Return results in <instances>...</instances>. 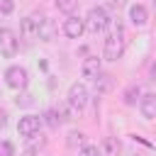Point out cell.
<instances>
[{
  "mask_svg": "<svg viewBox=\"0 0 156 156\" xmlns=\"http://www.w3.org/2000/svg\"><path fill=\"white\" fill-rule=\"evenodd\" d=\"M124 46H127V34H124V27L117 24L107 39H105V46H102V58L105 61H119L122 54H124Z\"/></svg>",
  "mask_w": 156,
  "mask_h": 156,
  "instance_id": "obj_1",
  "label": "cell"
},
{
  "mask_svg": "<svg viewBox=\"0 0 156 156\" xmlns=\"http://www.w3.org/2000/svg\"><path fill=\"white\" fill-rule=\"evenodd\" d=\"M85 32H90V34H100V32H105L107 27H110V15H107V10L105 7H90L88 10V15H85Z\"/></svg>",
  "mask_w": 156,
  "mask_h": 156,
  "instance_id": "obj_2",
  "label": "cell"
},
{
  "mask_svg": "<svg viewBox=\"0 0 156 156\" xmlns=\"http://www.w3.org/2000/svg\"><path fill=\"white\" fill-rule=\"evenodd\" d=\"M5 83H7V88H12V90H24L27 83H29L27 68H22V66H10V68L5 71Z\"/></svg>",
  "mask_w": 156,
  "mask_h": 156,
  "instance_id": "obj_3",
  "label": "cell"
},
{
  "mask_svg": "<svg viewBox=\"0 0 156 156\" xmlns=\"http://www.w3.org/2000/svg\"><path fill=\"white\" fill-rule=\"evenodd\" d=\"M39 132H41V117H37V115H24V117H20V122H17V134H20V136L32 139V136H37Z\"/></svg>",
  "mask_w": 156,
  "mask_h": 156,
  "instance_id": "obj_4",
  "label": "cell"
},
{
  "mask_svg": "<svg viewBox=\"0 0 156 156\" xmlns=\"http://www.w3.org/2000/svg\"><path fill=\"white\" fill-rule=\"evenodd\" d=\"M17 49H20V39H17V34H15L12 29L2 27V29H0V56L12 58V56L17 54Z\"/></svg>",
  "mask_w": 156,
  "mask_h": 156,
  "instance_id": "obj_5",
  "label": "cell"
},
{
  "mask_svg": "<svg viewBox=\"0 0 156 156\" xmlns=\"http://www.w3.org/2000/svg\"><path fill=\"white\" fill-rule=\"evenodd\" d=\"M73 110H83L85 105H88V88H85V83H73L71 88H68V100H66Z\"/></svg>",
  "mask_w": 156,
  "mask_h": 156,
  "instance_id": "obj_6",
  "label": "cell"
},
{
  "mask_svg": "<svg viewBox=\"0 0 156 156\" xmlns=\"http://www.w3.org/2000/svg\"><path fill=\"white\" fill-rule=\"evenodd\" d=\"M85 32V22L76 15H68V20H63V34L68 39H80Z\"/></svg>",
  "mask_w": 156,
  "mask_h": 156,
  "instance_id": "obj_7",
  "label": "cell"
},
{
  "mask_svg": "<svg viewBox=\"0 0 156 156\" xmlns=\"http://www.w3.org/2000/svg\"><path fill=\"white\" fill-rule=\"evenodd\" d=\"M139 110L144 119H156V93H146L139 98Z\"/></svg>",
  "mask_w": 156,
  "mask_h": 156,
  "instance_id": "obj_8",
  "label": "cell"
},
{
  "mask_svg": "<svg viewBox=\"0 0 156 156\" xmlns=\"http://www.w3.org/2000/svg\"><path fill=\"white\" fill-rule=\"evenodd\" d=\"M41 20V17H39ZM39 20L37 17H24L22 22H20V34L24 37V39H37L39 37Z\"/></svg>",
  "mask_w": 156,
  "mask_h": 156,
  "instance_id": "obj_9",
  "label": "cell"
},
{
  "mask_svg": "<svg viewBox=\"0 0 156 156\" xmlns=\"http://www.w3.org/2000/svg\"><path fill=\"white\" fill-rule=\"evenodd\" d=\"M100 71H102V63H100L98 56H88V58L83 61V66H80V73H83V78H88V80H93Z\"/></svg>",
  "mask_w": 156,
  "mask_h": 156,
  "instance_id": "obj_10",
  "label": "cell"
},
{
  "mask_svg": "<svg viewBox=\"0 0 156 156\" xmlns=\"http://www.w3.org/2000/svg\"><path fill=\"white\" fill-rule=\"evenodd\" d=\"M93 85H95V90H98V93H110V90L115 88V76H112V73L100 71V73L93 78Z\"/></svg>",
  "mask_w": 156,
  "mask_h": 156,
  "instance_id": "obj_11",
  "label": "cell"
},
{
  "mask_svg": "<svg viewBox=\"0 0 156 156\" xmlns=\"http://www.w3.org/2000/svg\"><path fill=\"white\" fill-rule=\"evenodd\" d=\"M129 20H132L134 27H144L149 22V10L144 5H132L129 7Z\"/></svg>",
  "mask_w": 156,
  "mask_h": 156,
  "instance_id": "obj_12",
  "label": "cell"
},
{
  "mask_svg": "<svg viewBox=\"0 0 156 156\" xmlns=\"http://www.w3.org/2000/svg\"><path fill=\"white\" fill-rule=\"evenodd\" d=\"M41 122H46V127H49V129H58L63 119H61V115H58V110H56V107H49V110L44 112Z\"/></svg>",
  "mask_w": 156,
  "mask_h": 156,
  "instance_id": "obj_13",
  "label": "cell"
},
{
  "mask_svg": "<svg viewBox=\"0 0 156 156\" xmlns=\"http://www.w3.org/2000/svg\"><path fill=\"white\" fill-rule=\"evenodd\" d=\"M139 98H141V88H139V85H127V88H124V93H122L124 105H136V102H139Z\"/></svg>",
  "mask_w": 156,
  "mask_h": 156,
  "instance_id": "obj_14",
  "label": "cell"
},
{
  "mask_svg": "<svg viewBox=\"0 0 156 156\" xmlns=\"http://www.w3.org/2000/svg\"><path fill=\"white\" fill-rule=\"evenodd\" d=\"M66 144H68V149H80V146H85V134L83 132H68V136H66Z\"/></svg>",
  "mask_w": 156,
  "mask_h": 156,
  "instance_id": "obj_15",
  "label": "cell"
},
{
  "mask_svg": "<svg viewBox=\"0 0 156 156\" xmlns=\"http://www.w3.org/2000/svg\"><path fill=\"white\" fill-rule=\"evenodd\" d=\"M78 2H80V0H54L56 10L63 12V15H73V12L78 10Z\"/></svg>",
  "mask_w": 156,
  "mask_h": 156,
  "instance_id": "obj_16",
  "label": "cell"
},
{
  "mask_svg": "<svg viewBox=\"0 0 156 156\" xmlns=\"http://www.w3.org/2000/svg\"><path fill=\"white\" fill-rule=\"evenodd\" d=\"M102 146H105L107 156H117V154H119V141H117V139H112V136H107V139L102 141Z\"/></svg>",
  "mask_w": 156,
  "mask_h": 156,
  "instance_id": "obj_17",
  "label": "cell"
},
{
  "mask_svg": "<svg viewBox=\"0 0 156 156\" xmlns=\"http://www.w3.org/2000/svg\"><path fill=\"white\" fill-rule=\"evenodd\" d=\"M78 156H102V151L98 146H93V144H85V146H80Z\"/></svg>",
  "mask_w": 156,
  "mask_h": 156,
  "instance_id": "obj_18",
  "label": "cell"
},
{
  "mask_svg": "<svg viewBox=\"0 0 156 156\" xmlns=\"http://www.w3.org/2000/svg\"><path fill=\"white\" fill-rule=\"evenodd\" d=\"M0 156H15V144L7 141V139H2L0 141Z\"/></svg>",
  "mask_w": 156,
  "mask_h": 156,
  "instance_id": "obj_19",
  "label": "cell"
},
{
  "mask_svg": "<svg viewBox=\"0 0 156 156\" xmlns=\"http://www.w3.org/2000/svg\"><path fill=\"white\" fill-rule=\"evenodd\" d=\"M15 0H0V15H12Z\"/></svg>",
  "mask_w": 156,
  "mask_h": 156,
  "instance_id": "obj_20",
  "label": "cell"
},
{
  "mask_svg": "<svg viewBox=\"0 0 156 156\" xmlns=\"http://www.w3.org/2000/svg\"><path fill=\"white\" fill-rule=\"evenodd\" d=\"M15 102H17V105H22V107H27V105H32V95H29V93H22V95H17V98H15Z\"/></svg>",
  "mask_w": 156,
  "mask_h": 156,
  "instance_id": "obj_21",
  "label": "cell"
},
{
  "mask_svg": "<svg viewBox=\"0 0 156 156\" xmlns=\"http://www.w3.org/2000/svg\"><path fill=\"white\" fill-rule=\"evenodd\" d=\"M110 5H112V7H124L127 0H110Z\"/></svg>",
  "mask_w": 156,
  "mask_h": 156,
  "instance_id": "obj_22",
  "label": "cell"
},
{
  "mask_svg": "<svg viewBox=\"0 0 156 156\" xmlns=\"http://www.w3.org/2000/svg\"><path fill=\"white\" fill-rule=\"evenodd\" d=\"M20 156H37V151H34V149H24Z\"/></svg>",
  "mask_w": 156,
  "mask_h": 156,
  "instance_id": "obj_23",
  "label": "cell"
},
{
  "mask_svg": "<svg viewBox=\"0 0 156 156\" xmlns=\"http://www.w3.org/2000/svg\"><path fill=\"white\" fill-rule=\"evenodd\" d=\"M149 76H151V80H156V63H151V68H149Z\"/></svg>",
  "mask_w": 156,
  "mask_h": 156,
  "instance_id": "obj_24",
  "label": "cell"
}]
</instances>
